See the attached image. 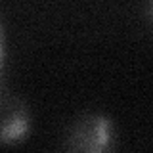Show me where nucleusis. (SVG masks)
Wrapping results in <instances>:
<instances>
[{
  "instance_id": "nucleus-1",
  "label": "nucleus",
  "mask_w": 153,
  "mask_h": 153,
  "mask_svg": "<svg viewBox=\"0 0 153 153\" xmlns=\"http://www.w3.org/2000/svg\"><path fill=\"white\" fill-rule=\"evenodd\" d=\"M117 143L115 124L107 115L86 113L71 124L65 153H113Z\"/></svg>"
},
{
  "instance_id": "nucleus-2",
  "label": "nucleus",
  "mask_w": 153,
  "mask_h": 153,
  "mask_svg": "<svg viewBox=\"0 0 153 153\" xmlns=\"http://www.w3.org/2000/svg\"><path fill=\"white\" fill-rule=\"evenodd\" d=\"M31 130V119L25 103L17 98L4 100L2 107V143L13 146L27 138Z\"/></svg>"
},
{
  "instance_id": "nucleus-3",
  "label": "nucleus",
  "mask_w": 153,
  "mask_h": 153,
  "mask_svg": "<svg viewBox=\"0 0 153 153\" xmlns=\"http://www.w3.org/2000/svg\"><path fill=\"white\" fill-rule=\"evenodd\" d=\"M149 16L153 17V4H151V6H149Z\"/></svg>"
}]
</instances>
